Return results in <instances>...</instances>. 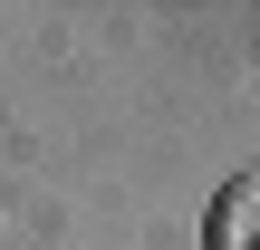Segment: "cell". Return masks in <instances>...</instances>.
Returning a JSON list of instances; mask_svg holds the SVG:
<instances>
[{
  "mask_svg": "<svg viewBox=\"0 0 260 250\" xmlns=\"http://www.w3.org/2000/svg\"><path fill=\"white\" fill-rule=\"evenodd\" d=\"M203 250H260V173H232V183L212 193Z\"/></svg>",
  "mask_w": 260,
  "mask_h": 250,
  "instance_id": "cell-1",
  "label": "cell"
}]
</instances>
